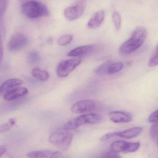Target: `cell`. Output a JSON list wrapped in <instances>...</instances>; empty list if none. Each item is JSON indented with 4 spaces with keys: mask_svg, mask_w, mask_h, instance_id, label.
Listing matches in <instances>:
<instances>
[{
    "mask_svg": "<svg viewBox=\"0 0 158 158\" xmlns=\"http://www.w3.org/2000/svg\"><path fill=\"white\" fill-rule=\"evenodd\" d=\"M27 61L29 63L33 64L39 62L40 60V53L37 51H32L28 53L27 57Z\"/></svg>",
    "mask_w": 158,
    "mask_h": 158,
    "instance_id": "obj_20",
    "label": "cell"
},
{
    "mask_svg": "<svg viewBox=\"0 0 158 158\" xmlns=\"http://www.w3.org/2000/svg\"><path fill=\"white\" fill-rule=\"evenodd\" d=\"M16 123V120L14 118H11L5 123L1 125L0 126V132L4 133L12 128Z\"/></svg>",
    "mask_w": 158,
    "mask_h": 158,
    "instance_id": "obj_21",
    "label": "cell"
},
{
    "mask_svg": "<svg viewBox=\"0 0 158 158\" xmlns=\"http://www.w3.org/2000/svg\"><path fill=\"white\" fill-rule=\"evenodd\" d=\"M148 120L150 123H154L158 121V110H156L150 114Z\"/></svg>",
    "mask_w": 158,
    "mask_h": 158,
    "instance_id": "obj_29",
    "label": "cell"
},
{
    "mask_svg": "<svg viewBox=\"0 0 158 158\" xmlns=\"http://www.w3.org/2000/svg\"><path fill=\"white\" fill-rule=\"evenodd\" d=\"M147 35V30L144 27H136L130 37L121 45L119 49V53L123 56H126L133 53L142 46Z\"/></svg>",
    "mask_w": 158,
    "mask_h": 158,
    "instance_id": "obj_1",
    "label": "cell"
},
{
    "mask_svg": "<svg viewBox=\"0 0 158 158\" xmlns=\"http://www.w3.org/2000/svg\"><path fill=\"white\" fill-rule=\"evenodd\" d=\"M24 15L29 18H38L49 15L48 7L43 3L32 0L26 2L22 6Z\"/></svg>",
    "mask_w": 158,
    "mask_h": 158,
    "instance_id": "obj_2",
    "label": "cell"
},
{
    "mask_svg": "<svg viewBox=\"0 0 158 158\" xmlns=\"http://www.w3.org/2000/svg\"><path fill=\"white\" fill-rule=\"evenodd\" d=\"M7 151V147L5 145H2L0 147V157H2L3 154H5Z\"/></svg>",
    "mask_w": 158,
    "mask_h": 158,
    "instance_id": "obj_30",
    "label": "cell"
},
{
    "mask_svg": "<svg viewBox=\"0 0 158 158\" xmlns=\"http://www.w3.org/2000/svg\"><path fill=\"white\" fill-rule=\"evenodd\" d=\"M27 156L29 158H59L61 157L62 153L50 150L35 151L28 152Z\"/></svg>",
    "mask_w": 158,
    "mask_h": 158,
    "instance_id": "obj_12",
    "label": "cell"
},
{
    "mask_svg": "<svg viewBox=\"0 0 158 158\" xmlns=\"http://www.w3.org/2000/svg\"><path fill=\"white\" fill-rule=\"evenodd\" d=\"M143 127H135L129 129L118 132V137L125 139H130L136 137L142 132Z\"/></svg>",
    "mask_w": 158,
    "mask_h": 158,
    "instance_id": "obj_14",
    "label": "cell"
},
{
    "mask_svg": "<svg viewBox=\"0 0 158 158\" xmlns=\"http://www.w3.org/2000/svg\"><path fill=\"white\" fill-rule=\"evenodd\" d=\"M118 132H112L107 133L102 136L101 138L100 139V140L101 141H106V140H109V139L112 138L118 137Z\"/></svg>",
    "mask_w": 158,
    "mask_h": 158,
    "instance_id": "obj_26",
    "label": "cell"
},
{
    "mask_svg": "<svg viewBox=\"0 0 158 158\" xmlns=\"http://www.w3.org/2000/svg\"><path fill=\"white\" fill-rule=\"evenodd\" d=\"M111 61H107L104 63L100 65L98 67H97L95 70V73L98 75H107V71H108V67Z\"/></svg>",
    "mask_w": 158,
    "mask_h": 158,
    "instance_id": "obj_19",
    "label": "cell"
},
{
    "mask_svg": "<svg viewBox=\"0 0 158 158\" xmlns=\"http://www.w3.org/2000/svg\"><path fill=\"white\" fill-rule=\"evenodd\" d=\"M102 120V117L97 114H82L66 122L64 126L63 129L65 130H74L85 125L99 123Z\"/></svg>",
    "mask_w": 158,
    "mask_h": 158,
    "instance_id": "obj_3",
    "label": "cell"
},
{
    "mask_svg": "<svg viewBox=\"0 0 158 158\" xmlns=\"http://www.w3.org/2000/svg\"><path fill=\"white\" fill-rule=\"evenodd\" d=\"M33 77L40 81H46L49 78V74L46 70L35 68L31 71Z\"/></svg>",
    "mask_w": 158,
    "mask_h": 158,
    "instance_id": "obj_17",
    "label": "cell"
},
{
    "mask_svg": "<svg viewBox=\"0 0 158 158\" xmlns=\"http://www.w3.org/2000/svg\"><path fill=\"white\" fill-rule=\"evenodd\" d=\"M85 7L83 3H78L75 6L65 8L64 12V17L67 21L73 22L80 18L85 13Z\"/></svg>",
    "mask_w": 158,
    "mask_h": 158,
    "instance_id": "obj_9",
    "label": "cell"
},
{
    "mask_svg": "<svg viewBox=\"0 0 158 158\" xmlns=\"http://www.w3.org/2000/svg\"><path fill=\"white\" fill-rule=\"evenodd\" d=\"M96 108L97 105L95 102L91 100L86 99L74 103L71 107V110L73 113L80 114L92 111Z\"/></svg>",
    "mask_w": 158,
    "mask_h": 158,
    "instance_id": "obj_8",
    "label": "cell"
},
{
    "mask_svg": "<svg viewBox=\"0 0 158 158\" xmlns=\"http://www.w3.org/2000/svg\"><path fill=\"white\" fill-rule=\"evenodd\" d=\"M94 48V45H89L80 46L69 52L67 54V56L71 57H77L81 55L89 54L93 51Z\"/></svg>",
    "mask_w": 158,
    "mask_h": 158,
    "instance_id": "obj_16",
    "label": "cell"
},
{
    "mask_svg": "<svg viewBox=\"0 0 158 158\" xmlns=\"http://www.w3.org/2000/svg\"><path fill=\"white\" fill-rule=\"evenodd\" d=\"M73 36L71 35H63L61 36L57 41L58 45L60 46H65L71 43L73 40Z\"/></svg>",
    "mask_w": 158,
    "mask_h": 158,
    "instance_id": "obj_22",
    "label": "cell"
},
{
    "mask_svg": "<svg viewBox=\"0 0 158 158\" xmlns=\"http://www.w3.org/2000/svg\"><path fill=\"white\" fill-rule=\"evenodd\" d=\"M124 64L121 62H113L111 61L107 71V75H112L120 72L123 67Z\"/></svg>",
    "mask_w": 158,
    "mask_h": 158,
    "instance_id": "obj_18",
    "label": "cell"
},
{
    "mask_svg": "<svg viewBox=\"0 0 158 158\" xmlns=\"http://www.w3.org/2000/svg\"><path fill=\"white\" fill-rule=\"evenodd\" d=\"M23 81L18 78H11L3 83L0 87V93L1 95L5 94L14 87L22 85Z\"/></svg>",
    "mask_w": 158,
    "mask_h": 158,
    "instance_id": "obj_15",
    "label": "cell"
},
{
    "mask_svg": "<svg viewBox=\"0 0 158 158\" xmlns=\"http://www.w3.org/2000/svg\"><path fill=\"white\" fill-rule=\"evenodd\" d=\"M2 43L1 42V62H2Z\"/></svg>",
    "mask_w": 158,
    "mask_h": 158,
    "instance_id": "obj_31",
    "label": "cell"
},
{
    "mask_svg": "<svg viewBox=\"0 0 158 158\" xmlns=\"http://www.w3.org/2000/svg\"><path fill=\"white\" fill-rule=\"evenodd\" d=\"M140 143L139 142H129L124 140H116L112 143L110 148L116 152H133L139 148Z\"/></svg>",
    "mask_w": 158,
    "mask_h": 158,
    "instance_id": "obj_6",
    "label": "cell"
},
{
    "mask_svg": "<svg viewBox=\"0 0 158 158\" xmlns=\"http://www.w3.org/2000/svg\"><path fill=\"white\" fill-rule=\"evenodd\" d=\"M82 62L79 58H73L62 61L58 64L56 68L57 75L60 77L68 76Z\"/></svg>",
    "mask_w": 158,
    "mask_h": 158,
    "instance_id": "obj_5",
    "label": "cell"
},
{
    "mask_svg": "<svg viewBox=\"0 0 158 158\" xmlns=\"http://www.w3.org/2000/svg\"><path fill=\"white\" fill-rule=\"evenodd\" d=\"M28 90L24 87L16 88L7 92L4 95L3 99L7 101L14 100L27 95Z\"/></svg>",
    "mask_w": 158,
    "mask_h": 158,
    "instance_id": "obj_11",
    "label": "cell"
},
{
    "mask_svg": "<svg viewBox=\"0 0 158 158\" xmlns=\"http://www.w3.org/2000/svg\"><path fill=\"white\" fill-rule=\"evenodd\" d=\"M73 135L69 132H57L50 135L49 140L52 145L63 150H67L71 146Z\"/></svg>",
    "mask_w": 158,
    "mask_h": 158,
    "instance_id": "obj_4",
    "label": "cell"
},
{
    "mask_svg": "<svg viewBox=\"0 0 158 158\" xmlns=\"http://www.w3.org/2000/svg\"><path fill=\"white\" fill-rule=\"evenodd\" d=\"M102 157L103 158H120L121 156H119V153L110 149L103 154Z\"/></svg>",
    "mask_w": 158,
    "mask_h": 158,
    "instance_id": "obj_28",
    "label": "cell"
},
{
    "mask_svg": "<svg viewBox=\"0 0 158 158\" xmlns=\"http://www.w3.org/2000/svg\"><path fill=\"white\" fill-rule=\"evenodd\" d=\"M105 17V12L102 10L96 12L90 17L87 23L88 27L90 29H96L99 27Z\"/></svg>",
    "mask_w": 158,
    "mask_h": 158,
    "instance_id": "obj_13",
    "label": "cell"
},
{
    "mask_svg": "<svg viewBox=\"0 0 158 158\" xmlns=\"http://www.w3.org/2000/svg\"><path fill=\"white\" fill-rule=\"evenodd\" d=\"M153 123L150 129V135L152 140L157 141L158 140V121Z\"/></svg>",
    "mask_w": 158,
    "mask_h": 158,
    "instance_id": "obj_24",
    "label": "cell"
},
{
    "mask_svg": "<svg viewBox=\"0 0 158 158\" xmlns=\"http://www.w3.org/2000/svg\"><path fill=\"white\" fill-rule=\"evenodd\" d=\"M8 0H0V14L2 16L7 10Z\"/></svg>",
    "mask_w": 158,
    "mask_h": 158,
    "instance_id": "obj_27",
    "label": "cell"
},
{
    "mask_svg": "<svg viewBox=\"0 0 158 158\" xmlns=\"http://www.w3.org/2000/svg\"><path fill=\"white\" fill-rule=\"evenodd\" d=\"M148 65L150 67L158 65V44H157L153 54L149 60Z\"/></svg>",
    "mask_w": 158,
    "mask_h": 158,
    "instance_id": "obj_23",
    "label": "cell"
},
{
    "mask_svg": "<svg viewBox=\"0 0 158 158\" xmlns=\"http://www.w3.org/2000/svg\"><path fill=\"white\" fill-rule=\"evenodd\" d=\"M112 20L116 30H119L121 26L122 19L120 14L118 12L114 11L113 13Z\"/></svg>",
    "mask_w": 158,
    "mask_h": 158,
    "instance_id": "obj_25",
    "label": "cell"
},
{
    "mask_svg": "<svg viewBox=\"0 0 158 158\" xmlns=\"http://www.w3.org/2000/svg\"><path fill=\"white\" fill-rule=\"evenodd\" d=\"M28 42V39L25 35L21 33H15L10 38L7 48L12 52L17 51L24 48Z\"/></svg>",
    "mask_w": 158,
    "mask_h": 158,
    "instance_id": "obj_7",
    "label": "cell"
},
{
    "mask_svg": "<svg viewBox=\"0 0 158 158\" xmlns=\"http://www.w3.org/2000/svg\"><path fill=\"white\" fill-rule=\"evenodd\" d=\"M157 146H158V140L157 141Z\"/></svg>",
    "mask_w": 158,
    "mask_h": 158,
    "instance_id": "obj_32",
    "label": "cell"
},
{
    "mask_svg": "<svg viewBox=\"0 0 158 158\" xmlns=\"http://www.w3.org/2000/svg\"><path fill=\"white\" fill-rule=\"evenodd\" d=\"M109 116L110 120L116 123H129L132 121L133 118V116L130 113L123 111L110 112Z\"/></svg>",
    "mask_w": 158,
    "mask_h": 158,
    "instance_id": "obj_10",
    "label": "cell"
}]
</instances>
